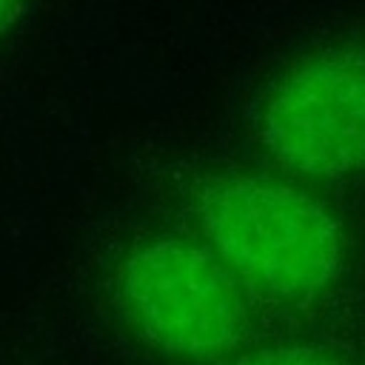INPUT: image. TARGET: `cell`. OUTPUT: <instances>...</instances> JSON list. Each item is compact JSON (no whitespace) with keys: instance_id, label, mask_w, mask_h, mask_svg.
I'll use <instances>...</instances> for the list:
<instances>
[{"instance_id":"cell-4","label":"cell","mask_w":365,"mask_h":365,"mask_svg":"<svg viewBox=\"0 0 365 365\" xmlns=\"http://www.w3.org/2000/svg\"><path fill=\"white\" fill-rule=\"evenodd\" d=\"M231 365H354V362L322 345H271L245 354Z\"/></svg>"},{"instance_id":"cell-1","label":"cell","mask_w":365,"mask_h":365,"mask_svg":"<svg viewBox=\"0 0 365 365\" xmlns=\"http://www.w3.org/2000/svg\"><path fill=\"white\" fill-rule=\"evenodd\" d=\"M197 220L220 262L274 299H314L342 271L339 222L302 188L217 177L197 197Z\"/></svg>"},{"instance_id":"cell-2","label":"cell","mask_w":365,"mask_h":365,"mask_svg":"<svg viewBox=\"0 0 365 365\" xmlns=\"http://www.w3.org/2000/svg\"><path fill=\"white\" fill-rule=\"evenodd\" d=\"M117 285L137 331L171 356L211 359L242 336L245 305L237 277L214 251L188 240L160 237L137 245Z\"/></svg>"},{"instance_id":"cell-5","label":"cell","mask_w":365,"mask_h":365,"mask_svg":"<svg viewBox=\"0 0 365 365\" xmlns=\"http://www.w3.org/2000/svg\"><path fill=\"white\" fill-rule=\"evenodd\" d=\"M23 6H26V0H0V40L11 31L17 17L23 14Z\"/></svg>"},{"instance_id":"cell-3","label":"cell","mask_w":365,"mask_h":365,"mask_svg":"<svg viewBox=\"0 0 365 365\" xmlns=\"http://www.w3.org/2000/svg\"><path fill=\"white\" fill-rule=\"evenodd\" d=\"M257 131L285 168L345 177L365 168V48L314 51L265 91Z\"/></svg>"}]
</instances>
